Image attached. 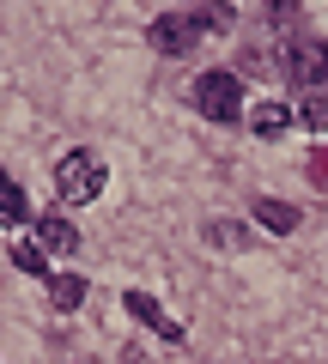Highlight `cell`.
Listing matches in <instances>:
<instances>
[{
	"mask_svg": "<svg viewBox=\"0 0 328 364\" xmlns=\"http://www.w3.org/2000/svg\"><path fill=\"white\" fill-rule=\"evenodd\" d=\"M37 249L43 255H73L79 249V231L67 219H37Z\"/></svg>",
	"mask_w": 328,
	"mask_h": 364,
	"instance_id": "6",
	"label": "cell"
},
{
	"mask_svg": "<svg viewBox=\"0 0 328 364\" xmlns=\"http://www.w3.org/2000/svg\"><path fill=\"white\" fill-rule=\"evenodd\" d=\"M31 219V200H25V188H18L6 170H0V225H25Z\"/></svg>",
	"mask_w": 328,
	"mask_h": 364,
	"instance_id": "8",
	"label": "cell"
},
{
	"mask_svg": "<svg viewBox=\"0 0 328 364\" xmlns=\"http://www.w3.org/2000/svg\"><path fill=\"white\" fill-rule=\"evenodd\" d=\"M207 31H213V13H158L146 25V37H152L158 55H189Z\"/></svg>",
	"mask_w": 328,
	"mask_h": 364,
	"instance_id": "3",
	"label": "cell"
},
{
	"mask_svg": "<svg viewBox=\"0 0 328 364\" xmlns=\"http://www.w3.org/2000/svg\"><path fill=\"white\" fill-rule=\"evenodd\" d=\"M207 237L213 243H243V231H231V225H207Z\"/></svg>",
	"mask_w": 328,
	"mask_h": 364,
	"instance_id": "13",
	"label": "cell"
},
{
	"mask_svg": "<svg viewBox=\"0 0 328 364\" xmlns=\"http://www.w3.org/2000/svg\"><path fill=\"white\" fill-rule=\"evenodd\" d=\"M298 122L304 128H328V97H310V104L298 109Z\"/></svg>",
	"mask_w": 328,
	"mask_h": 364,
	"instance_id": "12",
	"label": "cell"
},
{
	"mask_svg": "<svg viewBox=\"0 0 328 364\" xmlns=\"http://www.w3.org/2000/svg\"><path fill=\"white\" fill-rule=\"evenodd\" d=\"M280 73H286L292 85L316 91V85L328 79V43H316V37H292L286 49H280Z\"/></svg>",
	"mask_w": 328,
	"mask_h": 364,
	"instance_id": "4",
	"label": "cell"
},
{
	"mask_svg": "<svg viewBox=\"0 0 328 364\" xmlns=\"http://www.w3.org/2000/svg\"><path fill=\"white\" fill-rule=\"evenodd\" d=\"M55 195H61L67 207L97 200V195H104V158H97V152H67L61 164H55Z\"/></svg>",
	"mask_w": 328,
	"mask_h": 364,
	"instance_id": "2",
	"label": "cell"
},
{
	"mask_svg": "<svg viewBox=\"0 0 328 364\" xmlns=\"http://www.w3.org/2000/svg\"><path fill=\"white\" fill-rule=\"evenodd\" d=\"M255 219H262V225H268L274 237H292V231H298V219H304V213H298V207H286V200H255Z\"/></svg>",
	"mask_w": 328,
	"mask_h": 364,
	"instance_id": "7",
	"label": "cell"
},
{
	"mask_svg": "<svg viewBox=\"0 0 328 364\" xmlns=\"http://www.w3.org/2000/svg\"><path fill=\"white\" fill-rule=\"evenodd\" d=\"M43 261H49V255H43L37 243H13V267H18V273H31V279H43V273H49Z\"/></svg>",
	"mask_w": 328,
	"mask_h": 364,
	"instance_id": "11",
	"label": "cell"
},
{
	"mask_svg": "<svg viewBox=\"0 0 328 364\" xmlns=\"http://www.w3.org/2000/svg\"><path fill=\"white\" fill-rule=\"evenodd\" d=\"M195 109L207 122H243V79L231 67H213V73H195Z\"/></svg>",
	"mask_w": 328,
	"mask_h": 364,
	"instance_id": "1",
	"label": "cell"
},
{
	"mask_svg": "<svg viewBox=\"0 0 328 364\" xmlns=\"http://www.w3.org/2000/svg\"><path fill=\"white\" fill-rule=\"evenodd\" d=\"M85 291H92V286H85L79 273H55V279H49V304H55V310H79Z\"/></svg>",
	"mask_w": 328,
	"mask_h": 364,
	"instance_id": "10",
	"label": "cell"
},
{
	"mask_svg": "<svg viewBox=\"0 0 328 364\" xmlns=\"http://www.w3.org/2000/svg\"><path fill=\"white\" fill-rule=\"evenodd\" d=\"M250 128L262 134V140H280V134L292 128V109H286V104H255V109H250Z\"/></svg>",
	"mask_w": 328,
	"mask_h": 364,
	"instance_id": "9",
	"label": "cell"
},
{
	"mask_svg": "<svg viewBox=\"0 0 328 364\" xmlns=\"http://www.w3.org/2000/svg\"><path fill=\"white\" fill-rule=\"evenodd\" d=\"M122 304H128V316H140V322L152 328V334H164V340H171V346H183V322H171V316L158 310V304L146 298V291H128V298H122Z\"/></svg>",
	"mask_w": 328,
	"mask_h": 364,
	"instance_id": "5",
	"label": "cell"
}]
</instances>
